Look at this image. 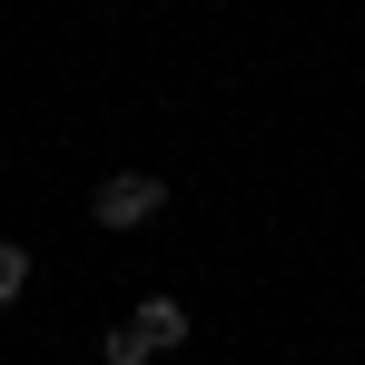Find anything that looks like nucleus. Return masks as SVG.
<instances>
[{
    "instance_id": "1",
    "label": "nucleus",
    "mask_w": 365,
    "mask_h": 365,
    "mask_svg": "<svg viewBox=\"0 0 365 365\" xmlns=\"http://www.w3.org/2000/svg\"><path fill=\"white\" fill-rule=\"evenodd\" d=\"M168 207V178H148V168H109V178L89 187V217L109 227V237H128V227H148Z\"/></svg>"
},
{
    "instance_id": "2",
    "label": "nucleus",
    "mask_w": 365,
    "mask_h": 365,
    "mask_svg": "<svg viewBox=\"0 0 365 365\" xmlns=\"http://www.w3.org/2000/svg\"><path fill=\"white\" fill-rule=\"evenodd\" d=\"M128 326H138V346H148V356L187 346V306H178V297H138V316H128Z\"/></svg>"
},
{
    "instance_id": "3",
    "label": "nucleus",
    "mask_w": 365,
    "mask_h": 365,
    "mask_svg": "<svg viewBox=\"0 0 365 365\" xmlns=\"http://www.w3.org/2000/svg\"><path fill=\"white\" fill-rule=\"evenodd\" d=\"M20 297H30V247L0 237V306H20Z\"/></svg>"
},
{
    "instance_id": "4",
    "label": "nucleus",
    "mask_w": 365,
    "mask_h": 365,
    "mask_svg": "<svg viewBox=\"0 0 365 365\" xmlns=\"http://www.w3.org/2000/svg\"><path fill=\"white\" fill-rule=\"evenodd\" d=\"M99 356H109V365H158L148 346H138V326H109V346H99Z\"/></svg>"
}]
</instances>
